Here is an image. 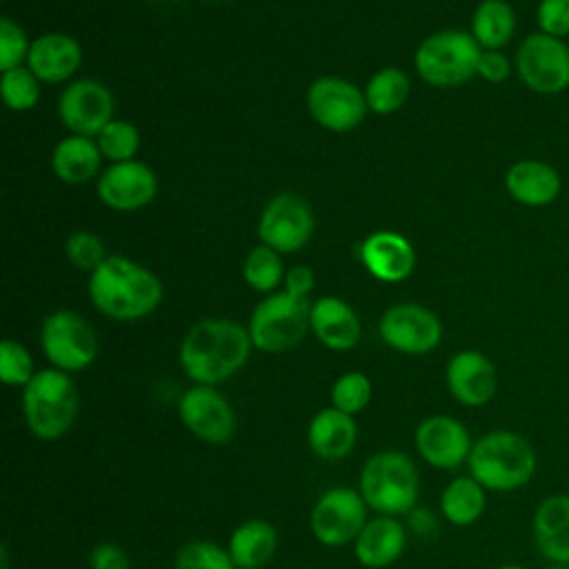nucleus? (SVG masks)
I'll list each match as a JSON object with an SVG mask.
<instances>
[{
	"instance_id": "f257e3e1",
	"label": "nucleus",
	"mask_w": 569,
	"mask_h": 569,
	"mask_svg": "<svg viewBox=\"0 0 569 569\" xmlns=\"http://www.w3.org/2000/svg\"><path fill=\"white\" fill-rule=\"evenodd\" d=\"M251 349L253 342L244 325L229 318H204L182 336L178 360L193 385L216 387L247 365Z\"/></svg>"
},
{
	"instance_id": "f03ea898",
	"label": "nucleus",
	"mask_w": 569,
	"mask_h": 569,
	"mask_svg": "<svg viewBox=\"0 0 569 569\" xmlns=\"http://www.w3.org/2000/svg\"><path fill=\"white\" fill-rule=\"evenodd\" d=\"M87 291L102 316L120 322L151 316L164 296L160 278L127 256H109L89 273Z\"/></svg>"
},
{
	"instance_id": "7ed1b4c3",
	"label": "nucleus",
	"mask_w": 569,
	"mask_h": 569,
	"mask_svg": "<svg viewBox=\"0 0 569 569\" xmlns=\"http://www.w3.org/2000/svg\"><path fill=\"white\" fill-rule=\"evenodd\" d=\"M538 467L533 445L518 431L496 429L480 436L467 458V469L487 491H516Z\"/></svg>"
},
{
	"instance_id": "20e7f679",
	"label": "nucleus",
	"mask_w": 569,
	"mask_h": 569,
	"mask_svg": "<svg viewBox=\"0 0 569 569\" xmlns=\"http://www.w3.org/2000/svg\"><path fill=\"white\" fill-rule=\"evenodd\" d=\"M418 489V469L402 451H378L360 469L358 491L380 516H407L416 507Z\"/></svg>"
},
{
	"instance_id": "39448f33",
	"label": "nucleus",
	"mask_w": 569,
	"mask_h": 569,
	"mask_svg": "<svg viewBox=\"0 0 569 569\" xmlns=\"http://www.w3.org/2000/svg\"><path fill=\"white\" fill-rule=\"evenodd\" d=\"M22 413L38 440H58L78 416V391L69 373L49 367L22 387Z\"/></svg>"
},
{
	"instance_id": "423d86ee",
	"label": "nucleus",
	"mask_w": 569,
	"mask_h": 569,
	"mask_svg": "<svg viewBox=\"0 0 569 569\" xmlns=\"http://www.w3.org/2000/svg\"><path fill=\"white\" fill-rule=\"evenodd\" d=\"M482 47L469 31L440 29L429 33L413 53L420 80L438 89L462 87L476 78Z\"/></svg>"
},
{
	"instance_id": "0eeeda50",
	"label": "nucleus",
	"mask_w": 569,
	"mask_h": 569,
	"mask_svg": "<svg viewBox=\"0 0 569 569\" xmlns=\"http://www.w3.org/2000/svg\"><path fill=\"white\" fill-rule=\"evenodd\" d=\"M311 305L305 298L276 291L267 293L249 316V336L253 349L264 353H282L302 342L309 329Z\"/></svg>"
},
{
	"instance_id": "6e6552de",
	"label": "nucleus",
	"mask_w": 569,
	"mask_h": 569,
	"mask_svg": "<svg viewBox=\"0 0 569 569\" xmlns=\"http://www.w3.org/2000/svg\"><path fill=\"white\" fill-rule=\"evenodd\" d=\"M40 347L51 367L64 373H76L96 360L98 336L82 313L73 309H56L42 320Z\"/></svg>"
},
{
	"instance_id": "1a4fd4ad",
	"label": "nucleus",
	"mask_w": 569,
	"mask_h": 569,
	"mask_svg": "<svg viewBox=\"0 0 569 569\" xmlns=\"http://www.w3.org/2000/svg\"><path fill=\"white\" fill-rule=\"evenodd\" d=\"M518 80L533 93L556 96L569 89V44L542 31L529 33L513 58Z\"/></svg>"
},
{
	"instance_id": "9d476101",
	"label": "nucleus",
	"mask_w": 569,
	"mask_h": 569,
	"mask_svg": "<svg viewBox=\"0 0 569 569\" xmlns=\"http://www.w3.org/2000/svg\"><path fill=\"white\" fill-rule=\"evenodd\" d=\"M313 229L316 218L309 202L293 191H284L262 207L256 231L260 244L278 253H296L309 244Z\"/></svg>"
},
{
	"instance_id": "9b49d317",
	"label": "nucleus",
	"mask_w": 569,
	"mask_h": 569,
	"mask_svg": "<svg viewBox=\"0 0 569 569\" xmlns=\"http://www.w3.org/2000/svg\"><path fill=\"white\" fill-rule=\"evenodd\" d=\"M367 502L351 487H331L316 500L309 525L313 538L325 547H342L356 542L367 525Z\"/></svg>"
},
{
	"instance_id": "f8f14e48",
	"label": "nucleus",
	"mask_w": 569,
	"mask_h": 569,
	"mask_svg": "<svg viewBox=\"0 0 569 569\" xmlns=\"http://www.w3.org/2000/svg\"><path fill=\"white\" fill-rule=\"evenodd\" d=\"M307 109L322 129L333 133L356 129L369 111L365 91L340 76L316 78L307 89Z\"/></svg>"
},
{
	"instance_id": "ddd939ff",
	"label": "nucleus",
	"mask_w": 569,
	"mask_h": 569,
	"mask_svg": "<svg viewBox=\"0 0 569 569\" xmlns=\"http://www.w3.org/2000/svg\"><path fill=\"white\" fill-rule=\"evenodd\" d=\"M380 340L405 356L431 353L442 340V322L425 305L398 302L389 307L378 322Z\"/></svg>"
},
{
	"instance_id": "4468645a",
	"label": "nucleus",
	"mask_w": 569,
	"mask_h": 569,
	"mask_svg": "<svg viewBox=\"0 0 569 569\" xmlns=\"http://www.w3.org/2000/svg\"><path fill=\"white\" fill-rule=\"evenodd\" d=\"M113 93L98 78H76L58 98L60 122L76 136L96 138L113 120Z\"/></svg>"
},
{
	"instance_id": "2eb2a0df",
	"label": "nucleus",
	"mask_w": 569,
	"mask_h": 569,
	"mask_svg": "<svg viewBox=\"0 0 569 569\" xmlns=\"http://www.w3.org/2000/svg\"><path fill=\"white\" fill-rule=\"evenodd\" d=\"M178 418L198 440L227 445L236 433V413L229 400L211 385H193L178 400Z\"/></svg>"
},
{
	"instance_id": "dca6fc26",
	"label": "nucleus",
	"mask_w": 569,
	"mask_h": 569,
	"mask_svg": "<svg viewBox=\"0 0 569 569\" xmlns=\"http://www.w3.org/2000/svg\"><path fill=\"white\" fill-rule=\"evenodd\" d=\"M96 193L107 209L122 213L138 211L156 198L158 176L140 160L113 162L98 176Z\"/></svg>"
},
{
	"instance_id": "f3484780",
	"label": "nucleus",
	"mask_w": 569,
	"mask_h": 569,
	"mask_svg": "<svg viewBox=\"0 0 569 569\" xmlns=\"http://www.w3.org/2000/svg\"><path fill=\"white\" fill-rule=\"evenodd\" d=\"M416 449L420 458L442 471L458 469L462 462H467L473 440L469 436V429L453 416H429L425 418L413 433Z\"/></svg>"
},
{
	"instance_id": "a211bd4d",
	"label": "nucleus",
	"mask_w": 569,
	"mask_h": 569,
	"mask_svg": "<svg viewBox=\"0 0 569 569\" xmlns=\"http://www.w3.org/2000/svg\"><path fill=\"white\" fill-rule=\"evenodd\" d=\"M445 382L462 407H485L498 391V371L478 349L456 351L445 367Z\"/></svg>"
},
{
	"instance_id": "6ab92c4d",
	"label": "nucleus",
	"mask_w": 569,
	"mask_h": 569,
	"mask_svg": "<svg viewBox=\"0 0 569 569\" xmlns=\"http://www.w3.org/2000/svg\"><path fill=\"white\" fill-rule=\"evenodd\" d=\"M358 256L369 276L387 284L407 280L416 267V249L409 238L389 229L369 233L360 242Z\"/></svg>"
},
{
	"instance_id": "aec40b11",
	"label": "nucleus",
	"mask_w": 569,
	"mask_h": 569,
	"mask_svg": "<svg viewBox=\"0 0 569 569\" xmlns=\"http://www.w3.org/2000/svg\"><path fill=\"white\" fill-rule=\"evenodd\" d=\"M82 62L80 42L62 31H47L31 40L27 67L42 84H60L76 76Z\"/></svg>"
},
{
	"instance_id": "412c9836",
	"label": "nucleus",
	"mask_w": 569,
	"mask_h": 569,
	"mask_svg": "<svg viewBox=\"0 0 569 569\" xmlns=\"http://www.w3.org/2000/svg\"><path fill=\"white\" fill-rule=\"evenodd\" d=\"M505 189L509 198L516 200L518 204L529 209H540L558 200L562 191V178L553 164L536 158H525V160H516L507 169Z\"/></svg>"
},
{
	"instance_id": "4be33fe9",
	"label": "nucleus",
	"mask_w": 569,
	"mask_h": 569,
	"mask_svg": "<svg viewBox=\"0 0 569 569\" xmlns=\"http://www.w3.org/2000/svg\"><path fill=\"white\" fill-rule=\"evenodd\" d=\"M309 329L331 351H349L360 342L362 325L356 309L336 296H322L311 302Z\"/></svg>"
},
{
	"instance_id": "5701e85b",
	"label": "nucleus",
	"mask_w": 569,
	"mask_h": 569,
	"mask_svg": "<svg viewBox=\"0 0 569 569\" xmlns=\"http://www.w3.org/2000/svg\"><path fill=\"white\" fill-rule=\"evenodd\" d=\"M531 531L549 565H569V493L545 496L533 509Z\"/></svg>"
},
{
	"instance_id": "b1692460",
	"label": "nucleus",
	"mask_w": 569,
	"mask_h": 569,
	"mask_svg": "<svg viewBox=\"0 0 569 569\" xmlns=\"http://www.w3.org/2000/svg\"><path fill=\"white\" fill-rule=\"evenodd\" d=\"M407 547V529L396 516H376L367 520L353 542L356 560L367 569H382L396 562Z\"/></svg>"
},
{
	"instance_id": "393cba45",
	"label": "nucleus",
	"mask_w": 569,
	"mask_h": 569,
	"mask_svg": "<svg viewBox=\"0 0 569 569\" xmlns=\"http://www.w3.org/2000/svg\"><path fill=\"white\" fill-rule=\"evenodd\" d=\"M358 440V427L353 416L336 409V407H327L320 409L307 427V442L309 449L327 462H336L347 458Z\"/></svg>"
},
{
	"instance_id": "a878e982",
	"label": "nucleus",
	"mask_w": 569,
	"mask_h": 569,
	"mask_svg": "<svg viewBox=\"0 0 569 569\" xmlns=\"http://www.w3.org/2000/svg\"><path fill=\"white\" fill-rule=\"evenodd\" d=\"M102 160L96 138L69 133L51 151V171L60 182L76 187L100 176Z\"/></svg>"
},
{
	"instance_id": "bb28decb",
	"label": "nucleus",
	"mask_w": 569,
	"mask_h": 569,
	"mask_svg": "<svg viewBox=\"0 0 569 569\" xmlns=\"http://www.w3.org/2000/svg\"><path fill=\"white\" fill-rule=\"evenodd\" d=\"M278 549V531L271 522L251 518L240 522L231 536L227 551L238 569H256L267 565Z\"/></svg>"
},
{
	"instance_id": "cd10ccee",
	"label": "nucleus",
	"mask_w": 569,
	"mask_h": 569,
	"mask_svg": "<svg viewBox=\"0 0 569 569\" xmlns=\"http://www.w3.org/2000/svg\"><path fill=\"white\" fill-rule=\"evenodd\" d=\"M516 11L507 0H480L471 13L469 33L482 49H505L516 33Z\"/></svg>"
},
{
	"instance_id": "c85d7f7f",
	"label": "nucleus",
	"mask_w": 569,
	"mask_h": 569,
	"mask_svg": "<svg viewBox=\"0 0 569 569\" xmlns=\"http://www.w3.org/2000/svg\"><path fill=\"white\" fill-rule=\"evenodd\" d=\"M487 509V489L471 476L453 478L440 496V513L453 527H469Z\"/></svg>"
},
{
	"instance_id": "c756f323",
	"label": "nucleus",
	"mask_w": 569,
	"mask_h": 569,
	"mask_svg": "<svg viewBox=\"0 0 569 569\" xmlns=\"http://www.w3.org/2000/svg\"><path fill=\"white\" fill-rule=\"evenodd\" d=\"M362 91L369 111L387 116L398 111L407 102L411 93V80L407 71H402L400 67H382L376 73H371Z\"/></svg>"
},
{
	"instance_id": "7c9ffc66",
	"label": "nucleus",
	"mask_w": 569,
	"mask_h": 569,
	"mask_svg": "<svg viewBox=\"0 0 569 569\" xmlns=\"http://www.w3.org/2000/svg\"><path fill=\"white\" fill-rule=\"evenodd\" d=\"M282 253L267 244H256L242 260V280L258 293H273L284 282Z\"/></svg>"
},
{
	"instance_id": "2f4dec72",
	"label": "nucleus",
	"mask_w": 569,
	"mask_h": 569,
	"mask_svg": "<svg viewBox=\"0 0 569 569\" xmlns=\"http://www.w3.org/2000/svg\"><path fill=\"white\" fill-rule=\"evenodd\" d=\"M96 142L104 156V160L113 162H127L136 160V153L140 151V131L133 122L113 118L98 136Z\"/></svg>"
},
{
	"instance_id": "473e14b6",
	"label": "nucleus",
	"mask_w": 569,
	"mask_h": 569,
	"mask_svg": "<svg viewBox=\"0 0 569 569\" xmlns=\"http://www.w3.org/2000/svg\"><path fill=\"white\" fill-rule=\"evenodd\" d=\"M40 84L42 82L33 76V71L27 64L2 71L0 96L4 107L18 113L33 109L40 100Z\"/></svg>"
},
{
	"instance_id": "72a5a7b5",
	"label": "nucleus",
	"mask_w": 569,
	"mask_h": 569,
	"mask_svg": "<svg viewBox=\"0 0 569 569\" xmlns=\"http://www.w3.org/2000/svg\"><path fill=\"white\" fill-rule=\"evenodd\" d=\"M373 396V385L362 371H347L331 385V407L356 416L360 413Z\"/></svg>"
},
{
	"instance_id": "f704fd0d",
	"label": "nucleus",
	"mask_w": 569,
	"mask_h": 569,
	"mask_svg": "<svg viewBox=\"0 0 569 569\" xmlns=\"http://www.w3.org/2000/svg\"><path fill=\"white\" fill-rule=\"evenodd\" d=\"M173 569H238L227 549L209 540H191L176 553Z\"/></svg>"
},
{
	"instance_id": "c9c22d12",
	"label": "nucleus",
	"mask_w": 569,
	"mask_h": 569,
	"mask_svg": "<svg viewBox=\"0 0 569 569\" xmlns=\"http://www.w3.org/2000/svg\"><path fill=\"white\" fill-rule=\"evenodd\" d=\"M64 256L69 264H73L80 271L93 273L107 258V247L102 238L93 231H73L64 240Z\"/></svg>"
},
{
	"instance_id": "e433bc0d",
	"label": "nucleus",
	"mask_w": 569,
	"mask_h": 569,
	"mask_svg": "<svg viewBox=\"0 0 569 569\" xmlns=\"http://www.w3.org/2000/svg\"><path fill=\"white\" fill-rule=\"evenodd\" d=\"M36 376L29 349L11 338L0 342V378L9 387H24Z\"/></svg>"
},
{
	"instance_id": "4c0bfd02",
	"label": "nucleus",
	"mask_w": 569,
	"mask_h": 569,
	"mask_svg": "<svg viewBox=\"0 0 569 569\" xmlns=\"http://www.w3.org/2000/svg\"><path fill=\"white\" fill-rule=\"evenodd\" d=\"M31 40L11 18L0 20V71L27 64Z\"/></svg>"
},
{
	"instance_id": "58836bf2",
	"label": "nucleus",
	"mask_w": 569,
	"mask_h": 569,
	"mask_svg": "<svg viewBox=\"0 0 569 569\" xmlns=\"http://www.w3.org/2000/svg\"><path fill=\"white\" fill-rule=\"evenodd\" d=\"M538 31L565 40L569 36V0H540L536 7Z\"/></svg>"
},
{
	"instance_id": "ea45409f",
	"label": "nucleus",
	"mask_w": 569,
	"mask_h": 569,
	"mask_svg": "<svg viewBox=\"0 0 569 569\" xmlns=\"http://www.w3.org/2000/svg\"><path fill=\"white\" fill-rule=\"evenodd\" d=\"M513 71H516V67L502 49H482L476 78H482L489 84H502L509 80V76Z\"/></svg>"
},
{
	"instance_id": "a19ab883",
	"label": "nucleus",
	"mask_w": 569,
	"mask_h": 569,
	"mask_svg": "<svg viewBox=\"0 0 569 569\" xmlns=\"http://www.w3.org/2000/svg\"><path fill=\"white\" fill-rule=\"evenodd\" d=\"M89 569H129V556L120 545L100 542L89 551Z\"/></svg>"
},
{
	"instance_id": "79ce46f5",
	"label": "nucleus",
	"mask_w": 569,
	"mask_h": 569,
	"mask_svg": "<svg viewBox=\"0 0 569 569\" xmlns=\"http://www.w3.org/2000/svg\"><path fill=\"white\" fill-rule=\"evenodd\" d=\"M316 287V273L307 267V264H293L287 269L284 273V282L282 289L296 298H305L313 291Z\"/></svg>"
},
{
	"instance_id": "37998d69",
	"label": "nucleus",
	"mask_w": 569,
	"mask_h": 569,
	"mask_svg": "<svg viewBox=\"0 0 569 569\" xmlns=\"http://www.w3.org/2000/svg\"><path fill=\"white\" fill-rule=\"evenodd\" d=\"M407 522H409V531L416 533L418 538H431L438 531V520L429 509L413 507L407 513Z\"/></svg>"
},
{
	"instance_id": "c03bdc74",
	"label": "nucleus",
	"mask_w": 569,
	"mask_h": 569,
	"mask_svg": "<svg viewBox=\"0 0 569 569\" xmlns=\"http://www.w3.org/2000/svg\"><path fill=\"white\" fill-rule=\"evenodd\" d=\"M496 569H527L525 565H516V562H507V565H500Z\"/></svg>"
},
{
	"instance_id": "a18cd8bd",
	"label": "nucleus",
	"mask_w": 569,
	"mask_h": 569,
	"mask_svg": "<svg viewBox=\"0 0 569 569\" xmlns=\"http://www.w3.org/2000/svg\"><path fill=\"white\" fill-rule=\"evenodd\" d=\"M545 569H569V565H547Z\"/></svg>"
},
{
	"instance_id": "49530a36",
	"label": "nucleus",
	"mask_w": 569,
	"mask_h": 569,
	"mask_svg": "<svg viewBox=\"0 0 569 569\" xmlns=\"http://www.w3.org/2000/svg\"><path fill=\"white\" fill-rule=\"evenodd\" d=\"M211 2H224V0H211Z\"/></svg>"
},
{
	"instance_id": "de8ad7c7",
	"label": "nucleus",
	"mask_w": 569,
	"mask_h": 569,
	"mask_svg": "<svg viewBox=\"0 0 569 569\" xmlns=\"http://www.w3.org/2000/svg\"><path fill=\"white\" fill-rule=\"evenodd\" d=\"M307 569H318V567H307Z\"/></svg>"
},
{
	"instance_id": "09e8293b",
	"label": "nucleus",
	"mask_w": 569,
	"mask_h": 569,
	"mask_svg": "<svg viewBox=\"0 0 569 569\" xmlns=\"http://www.w3.org/2000/svg\"><path fill=\"white\" fill-rule=\"evenodd\" d=\"M256 569H260V567H256Z\"/></svg>"
}]
</instances>
